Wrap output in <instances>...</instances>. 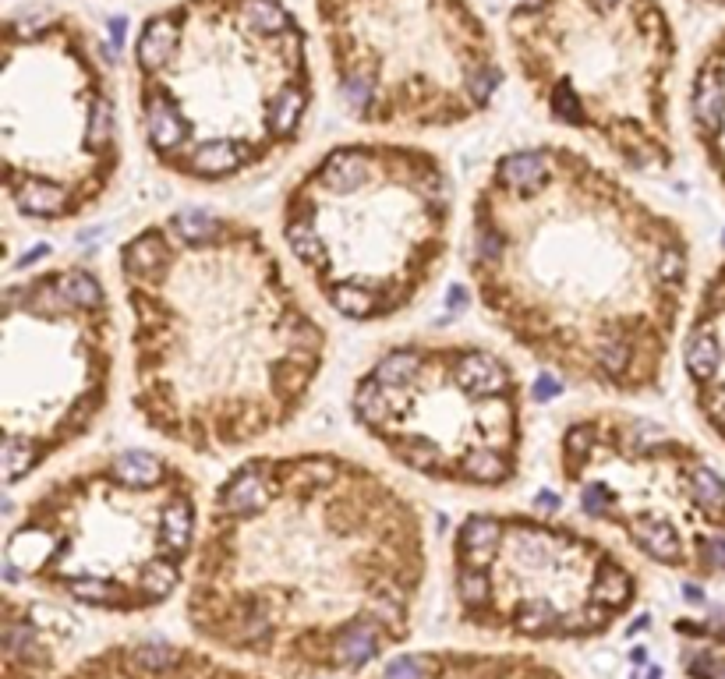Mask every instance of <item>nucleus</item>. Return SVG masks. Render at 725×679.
I'll list each match as a JSON object with an SVG mask.
<instances>
[{"mask_svg": "<svg viewBox=\"0 0 725 679\" xmlns=\"http://www.w3.org/2000/svg\"><path fill=\"white\" fill-rule=\"evenodd\" d=\"M351 418L407 474L443 489L506 492L524 471V382L496 347L411 336L351 386Z\"/></svg>", "mask_w": 725, "mask_h": 679, "instance_id": "obj_9", "label": "nucleus"}, {"mask_svg": "<svg viewBox=\"0 0 725 679\" xmlns=\"http://www.w3.org/2000/svg\"><path fill=\"white\" fill-rule=\"evenodd\" d=\"M506 43L545 121L623 170L669 174L680 36L665 0H513Z\"/></svg>", "mask_w": 725, "mask_h": 679, "instance_id": "obj_8", "label": "nucleus"}, {"mask_svg": "<svg viewBox=\"0 0 725 679\" xmlns=\"http://www.w3.org/2000/svg\"><path fill=\"white\" fill-rule=\"evenodd\" d=\"M64 619L36 598L4 591L0 616V679H57Z\"/></svg>", "mask_w": 725, "mask_h": 679, "instance_id": "obj_17", "label": "nucleus"}, {"mask_svg": "<svg viewBox=\"0 0 725 679\" xmlns=\"http://www.w3.org/2000/svg\"><path fill=\"white\" fill-rule=\"evenodd\" d=\"M121 326L92 262H54L0 294V471L18 489L85 443L117 390Z\"/></svg>", "mask_w": 725, "mask_h": 679, "instance_id": "obj_10", "label": "nucleus"}, {"mask_svg": "<svg viewBox=\"0 0 725 679\" xmlns=\"http://www.w3.org/2000/svg\"><path fill=\"white\" fill-rule=\"evenodd\" d=\"M131 103L163 174L241 181L305 138L312 39L287 0H170L131 39Z\"/></svg>", "mask_w": 725, "mask_h": 679, "instance_id": "obj_4", "label": "nucleus"}, {"mask_svg": "<svg viewBox=\"0 0 725 679\" xmlns=\"http://www.w3.org/2000/svg\"><path fill=\"white\" fill-rule=\"evenodd\" d=\"M57 679H280L206 644L124 637L75 658Z\"/></svg>", "mask_w": 725, "mask_h": 679, "instance_id": "obj_14", "label": "nucleus"}, {"mask_svg": "<svg viewBox=\"0 0 725 679\" xmlns=\"http://www.w3.org/2000/svg\"><path fill=\"white\" fill-rule=\"evenodd\" d=\"M556 471L580 517L687 584H725V471L687 435L626 407L563 421Z\"/></svg>", "mask_w": 725, "mask_h": 679, "instance_id": "obj_12", "label": "nucleus"}, {"mask_svg": "<svg viewBox=\"0 0 725 679\" xmlns=\"http://www.w3.org/2000/svg\"><path fill=\"white\" fill-rule=\"evenodd\" d=\"M124 170L107 46L75 11L18 8L0 25V184L39 227L92 216Z\"/></svg>", "mask_w": 725, "mask_h": 679, "instance_id": "obj_7", "label": "nucleus"}, {"mask_svg": "<svg viewBox=\"0 0 725 679\" xmlns=\"http://www.w3.org/2000/svg\"><path fill=\"white\" fill-rule=\"evenodd\" d=\"M457 623L513 644H588L641 602V577L605 538L552 513L474 510L450 538Z\"/></svg>", "mask_w": 725, "mask_h": 679, "instance_id": "obj_13", "label": "nucleus"}, {"mask_svg": "<svg viewBox=\"0 0 725 679\" xmlns=\"http://www.w3.org/2000/svg\"><path fill=\"white\" fill-rule=\"evenodd\" d=\"M131 411L167 446L227 457L312 404L329 329L259 223L174 209L117 248Z\"/></svg>", "mask_w": 725, "mask_h": 679, "instance_id": "obj_3", "label": "nucleus"}, {"mask_svg": "<svg viewBox=\"0 0 725 679\" xmlns=\"http://www.w3.org/2000/svg\"><path fill=\"white\" fill-rule=\"evenodd\" d=\"M358 679H573L563 665L535 651L418 648L393 651Z\"/></svg>", "mask_w": 725, "mask_h": 679, "instance_id": "obj_16", "label": "nucleus"}, {"mask_svg": "<svg viewBox=\"0 0 725 679\" xmlns=\"http://www.w3.org/2000/svg\"><path fill=\"white\" fill-rule=\"evenodd\" d=\"M276 220L322 305L354 326H382L428 298L446 269L457 184L428 145L347 138L287 184Z\"/></svg>", "mask_w": 725, "mask_h": 679, "instance_id": "obj_5", "label": "nucleus"}, {"mask_svg": "<svg viewBox=\"0 0 725 679\" xmlns=\"http://www.w3.org/2000/svg\"><path fill=\"white\" fill-rule=\"evenodd\" d=\"M683 4H690L697 11H725V0H683Z\"/></svg>", "mask_w": 725, "mask_h": 679, "instance_id": "obj_20", "label": "nucleus"}, {"mask_svg": "<svg viewBox=\"0 0 725 679\" xmlns=\"http://www.w3.org/2000/svg\"><path fill=\"white\" fill-rule=\"evenodd\" d=\"M672 641L687 679H725V602L708 605L701 616H676Z\"/></svg>", "mask_w": 725, "mask_h": 679, "instance_id": "obj_19", "label": "nucleus"}, {"mask_svg": "<svg viewBox=\"0 0 725 679\" xmlns=\"http://www.w3.org/2000/svg\"><path fill=\"white\" fill-rule=\"evenodd\" d=\"M687 124L704 167L725 195V25L701 46L690 71Z\"/></svg>", "mask_w": 725, "mask_h": 679, "instance_id": "obj_18", "label": "nucleus"}, {"mask_svg": "<svg viewBox=\"0 0 725 679\" xmlns=\"http://www.w3.org/2000/svg\"><path fill=\"white\" fill-rule=\"evenodd\" d=\"M202 489L160 450H110L43 481L4 535V577L103 616H145L188 588Z\"/></svg>", "mask_w": 725, "mask_h": 679, "instance_id": "obj_6", "label": "nucleus"}, {"mask_svg": "<svg viewBox=\"0 0 725 679\" xmlns=\"http://www.w3.org/2000/svg\"><path fill=\"white\" fill-rule=\"evenodd\" d=\"M464 266L481 315L559 382L623 400L665 386L694 241L584 149L499 153L471 195Z\"/></svg>", "mask_w": 725, "mask_h": 679, "instance_id": "obj_2", "label": "nucleus"}, {"mask_svg": "<svg viewBox=\"0 0 725 679\" xmlns=\"http://www.w3.org/2000/svg\"><path fill=\"white\" fill-rule=\"evenodd\" d=\"M428 524L397 478L326 446L252 453L216 485L184 588L199 644L280 679H351L400 651Z\"/></svg>", "mask_w": 725, "mask_h": 679, "instance_id": "obj_1", "label": "nucleus"}, {"mask_svg": "<svg viewBox=\"0 0 725 679\" xmlns=\"http://www.w3.org/2000/svg\"><path fill=\"white\" fill-rule=\"evenodd\" d=\"M680 358L697 421L725 446V259L704 276L690 301Z\"/></svg>", "mask_w": 725, "mask_h": 679, "instance_id": "obj_15", "label": "nucleus"}, {"mask_svg": "<svg viewBox=\"0 0 725 679\" xmlns=\"http://www.w3.org/2000/svg\"><path fill=\"white\" fill-rule=\"evenodd\" d=\"M336 103L361 128L432 135L478 121L506 82L471 0H312Z\"/></svg>", "mask_w": 725, "mask_h": 679, "instance_id": "obj_11", "label": "nucleus"}]
</instances>
